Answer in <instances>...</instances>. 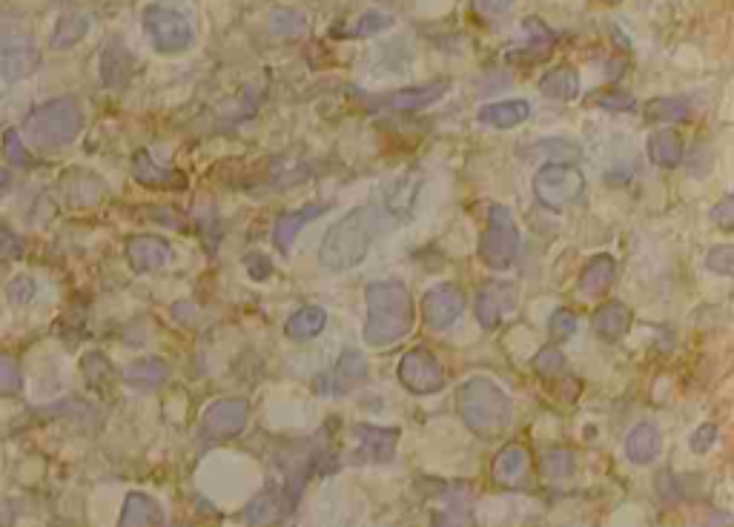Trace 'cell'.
<instances>
[{
    "label": "cell",
    "instance_id": "cell-1",
    "mask_svg": "<svg viewBox=\"0 0 734 527\" xmlns=\"http://www.w3.org/2000/svg\"><path fill=\"white\" fill-rule=\"evenodd\" d=\"M385 230V215L376 207H356L336 221L322 241L319 261L330 273H345L350 267L362 264V258L370 250L373 238Z\"/></svg>",
    "mask_w": 734,
    "mask_h": 527
},
{
    "label": "cell",
    "instance_id": "cell-2",
    "mask_svg": "<svg viewBox=\"0 0 734 527\" xmlns=\"http://www.w3.org/2000/svg\"><path fill=\"white\" fill-rule=\"evenodd\" d=\"M365 341L370 347H388L405 338L413 327V298L399 281H373L365 290Z\"/></svg>",
    "mask_w": 734,
    "mask_h": 527
},
{
    "label": "cell",
    "instance_id": "cell-3",
    "mask_svg": "<svg viewBox=\"0 0 734 527\" xmlns=\"http://www.w3.org/2000/svg\"><path fill=\"white\" fill-rule=\"evenodd\" d=\"M459 413H462V422L468 424L476 436L491 439V436H499L502 430H508L511 416H514V404L508 399V393L494 381L474 376L459 390Z\"/></svg>",
    "mask_w": 734,
    "mask_h": 527
},
{
    "label": "cell",
    "instance_id": "cell-4",
    "mask_svg": "<svg viewBox=\"0 0 734 527\" xmlns=\"http://www.w3.org/2000/svg\"><path fill=\"white\" fill-rule=\"evenodd\" d=\"M84 127L81 106L72 98H55L32 109L23 121V135L32 147L58 149L72 144Z\"/></svg>",
    "mask_w": 734,
    "mask_h": 527
},
{
    "label": "cell",
    "instance_id": "cell-5",
    "mask_svg": "<svg viewBox=\"0 0 734 527\" xmlns=\"http://www.w3.org/2000/svg\"><path fill=\"white\" fill-rule=\"evenodd\" d=\"M38 66V46L21 18L0 15V75L6 81H21Z\"/></svg>",
    "mask_w": 734,
    "mask_h": 527
},
{
    "label": "cell",
    "instance_id": "cell-6",
    "mask_svg": "<svg viewBox=\"0 0 734 527\" xmlns=\"http://www.w3.org/2000/svg\"><path fill=\"white\" fill-rule=\"evenodd\" d=\"M519 253V230L517 221L508 207L491 204L488 210V227L479 241V258L491 270H508Z\"/></svg>",
    "mask_w": 734,
    "mask_h": 527
},
{
    "label": "cell",
    "instance_id": "cell-7",
    "mask_svg": "<svg viewBox=\"0 0 734 527\" xmlns=\"http://www.w3.org/2000/svg\"><path fill=\"white\" fill-rule=\"evenodd\" d=\"M144 32L150 38L152 49L161 55H178L184 49H190L195 41L193 23L187 21L181 12H175L170 6L152 3L144 12Z\"/></svg>",
    "mask_w": 734,
    "mask_h": 527
},
{
    "label": "cell",
    "instance_id": "cell-8",
    "mask_svg": "<svg viewBox=\"0 0 734 527\" xmlns=\"http://www.w3.org/2000/svg\"><path fill=\"white\" fill-rule=\"evenodd\" d=\"M585 190V178L580 169L565 161H551L537 172L534 178V192L548 210H565L574 204Z\"/></svg>",
    "mask_w": 734,
    "mask_h": 527
},
{
    "label": "cell",
    "instance_id": "cell-9",
    "mask_svg": "<svg viewBox=\"0 0 734 527\" xmlns=\"http://www.w3.org/2000/svg\"><path fill=\"white\" fill-rule=\"evenodd\" d=\"M399 379L416 396H431L445 387V370L431 350L413 347L399 361Z\"/></svg>",
    "mask_w": 734,
    "mask_h": 527
},
{
    "label": "cell",
    "instance_id": "cell-10",
    "mask_svg": "<svg viewBox=\"0 0 734 527\" xmlns=\"http://www.w3.org/2000/svg\"><path fill=\"white\" fill-rule=\"evenodd\" d=\"M517 310V290L508 281H488L476 293V318L485 330L499 327V321L514 316Z\"/></svg>",
    "mask_w": 734,
    "mask_h": 527
},
{
    "label": "cell",
    "instance_id": "cell-11",
    "mask_svg": "<svg viewBox=\"0 0 734 527\" xmlns=\"http://www.w3.org/2000/svg\"><path fill=\"white\" fill-rule=\"evenodd\" d=\"M247 413H250V407L244 399H221L204 410L201 430L210 439H230V436H238L244 430Z\"/></svg>",
    "mask_w": 734,
    "mask_h": 527
},
{
    "label": "cell",
    "instance_id": "cell-12",
    "mask_svg": "<svg viewBox=\"0 0 734 527\" xmlns=\"http://www.w3.org/2000/svg\"><path fill=\"white\" fill-rule=\"evenodd\" d=\"M462 310H465V298L454 284H439L422 298V313H425L428 327H433V330L451 327L456 318L462 316Z\"/></svg>",
    "mask_w": 734,
    "mask_h": 527
},
{
    "label": "cell",
    "instance_id": "cell-13",
    "mask_svg": "<svg viewBox=\"0 0 734 527\" xmlns=\"http://www.w3.org/2000/svg\"><path fill=\"white\" fill-rule=\"evenodd\" d=\"M127 258L135 273H152L173 258V247L158 235H135L127 241Z\"/></svg>",
    "mask_w": 734,
    "mask_h": 527
},
{
    "label": "cell",
    "instance_id": "cell-14",
    "mask_svg": "<svg viewBox=\"0 0 734 527\" xmlns=\"http://www.w3.org/2000/svg\"><path fill=\"white\" fill-rule=\"evenodd\" d=\"M448 89H451V81H436V84L428 86H408V89H399V92H390V95L376 98V106L413 112V109H425V106L436 104Z\"/></svg>",
    "mask_w": 734,
    "mask_h": 527
},
{
    "label": "cell",
    "instance_id": "cell-15",
    "mask_svg": "<svg viewBox=\"0 0 734 527\" xmlns=\"http://www.w3.org/2000/svg\"><path fill=\"white\" fill-rule=\"evenodd\" d=\"M132 178L150 190H184L187 187V178L181 172L158 167L150 158V152H138L132 158Z\"/></svg>",
    "mask_w": 734,
    "mask_h": 527
},
{
    "label": "cell",
    "instance_id": "cell-16",
    "mask_svg": "<svg viewBox=\"0 0 734 527\" xmlns=\"http://www.w3.org/2000/svg\"><path fill=\"white\" fill-rule=\"evenodd\" d=\"M353 436L359 439L362 456H365L367 462H390L393 453H396V442H399V433L396 430L373 427V424H356L353 427Z\"/></svg>",
    "mask_w": 734,
    "mask_h": 527
},
{
    "label": "cell",
    "instance_id": "cell-17",
    "mask_svg": "<svg viewBox=\"0 0 734 527\" xmlns=\"http://www.w3.org/2000/svg\"><path fill=\"white\" fill-rule=\"evenodd\" d=\"M365 376H367L365 356H359L356 350H347V353H342L339 364L333 367V373L324 376V384H319V390H324V393H336V396H339V393L353 390L356 384H362Z\"/></svg>",
    "mask_w": 734,
    "mask_h": 527
},
{
    "label": "cell",
    "instance_id": "cell-18",
    "mask_svg": "<svg viewBox=\"0 0 734 527\" xmlns=\"http://www.w3.org/2000/svg\"><path fill=\"white\" fill-rule=\"evenodd\" d=\"M164 525V510L147 493H130L118 527H161Z\"/></svg>",
    "mask_w": 734,
    "mask_h": 527
},
{
    "label": "cell",
    "instance_id": "cell-19",
    "mask_svg": "<svg viewBox=\"0 0 734 527\" xmlns=\"http://www.w3.org/2000/svg\"><path fill=\"white\" fill-rule=\"evenodd\" d=\"M617 278V261L611 255H594L580 273V293L588 298L603 296Z\"/></svg>",
    "mask_w": 734,
    "mask_h": 527
},
{
    "label": "cell",
    "instance_id": "cell-20",
    "mask_svg": "<svg viewBox=\"0 0 734 527\" xmlns=\"http://www.w3.org/2000/svg\"><path fill=\"white\" fill-rule=\"evenodd\" d=\"M531 115V104L528 101H497L479 109V124L494 129H511L519 127L522 121H528Z\"/></svg>",
    "mask_w": 734,
    "mask_h": 527
},
{
    "label": "cell",
    "instance_id": "cell-21",
    "mask_svg": "<svg viewBox=\"0 0 734 527\" xmlns=\"http://www.w3.org/2000/svg\"><path fill=\"white\" fill-rule=\"evenodd\" d=\"M64 192L66 201L72 207H95L104 195V184L92 175V172H84V169H72L66 175L64 181Z\"/></svg>",
    "mask_w": 734,
    "mask_h": 527
},
{
    "label": "cell",
    "instance_id": "cell-22",
    "mask_svg": "<svg viewBox=\"0 0 734 527\" xmlns=\"http://www.w3.org/2000/svg\"><path fill=\"white\" fill-rule=\"evenodd\" d=\"M631 327V310L623 301H608L594 316V333L603 341H620Z\"/></svg>",
    "mask_w": 734,
    "mask_h": 527
},
{
    "label": "cell",
    "instance_id": "cell-23",
    "mask_svg": "<svg viewBox=\"0 0 734 527\" xmlns=\"http://www.w3.org/2000/svg\"><path fill=\"white\" fill-rule=\"evenodd\" d=\"M327 207H319V204H307L302 210H293V212H284L279 221H276V230H273V241H276V247H279L281 253H287L290 250V244L296 241V235L316 218V215H322Z\"/></svg>",
    "mask_w": 734,
    "mask_h": 527
},
{
    "label": "cell",
    "instance_id": "cell-24",
    "mask_svg": "<svg viewBox=\"0 0 734 527\" xmlns=\"http://www.w3.org/2000/svg\"><path fill=\"white\" fill-rule=\"evenodd\" d=\"M648 158L663 169L680 167V161H683V138L674 129H657L648 138Z\"/></svg>",
    "mask_w": 734,
    "mask_h": 527
},
{
    "label": "cell",
    "instance_id": "cell-25",
    "mask_svg": "<svg viewBox=\"0 0 734 527\" xmlns=\"http://www.w3.org/2000/svg\"><path fill=\"white\" fill-rule=\"evenodd\" d=\"M626 456L634 464H651L660 456V430L654 424H637L626 439Z\"/></svg>",
    "mask_w": 734,
    "mask_h": 527
},
{
    "label": "cell",
    "instance_id": "cell-26",
    "mask_svg": "<svg viewBox=\"0 0 734 527\" xmlns=\"http://www.w3.org/2000/svg\"><path fill=\"white\" fill-rule=\"evenodd\" d=\"M167 379H170V367L161 359L132 361L130 367L124 370V381L135 390H158Z\"/></svg>",
    "mask_w": 734,
    "mask_h": 527
},
{
    "label": "cell",
    "instance_id": "cell-27",
    "mask_svg": "<svg viewBox=\"0 0 734 527\" xmlns=\"http://www.w3.org/2000/svg\"><path fill=\"white\" fill-rule=\"evenodd\" d=\"M540 92L545 98L554 101H574L580 95V75L571 66H557L551 72H545L540 81Z\"/></svg>",
    "mask_w": 734,
    "mask_h": 527
},
{
    "label": "cell",
    "instance_id": "cell-28",
    "mask_svg": "<svg viewBox=\"0 0 734 527\" xmlns=\"http://www.w3.org/2000/svg\"><path fill=\"white\" fill-rule=\"evenodd\" d=\"M324 324H327V313L322 307H302V310H296L293 316L287 318L284 330L293 341H310V338L322 333Z\"/></svg>",
    "mask_w": 734,
    "mask_h": 527
},
{
    "label": "cell",
    "instance_id": "cell-29",
    "mask_svg": "<svg viewBox=\"0 0 734 527\" xmlns=\"http://www.w3.org/2000/svg\"><path fill=\"white\" fill-rule=\"evenodd\" d=\"M525 473H528V453L522 447H505V450H499L497 459H494V476H497V482L508 487H517Z\"/></svg>",
    "mask_w": 734,
    "mask_h": 527
},
{
    "label": "cell",
    "instance_id": "cell-30",
    "mask_svg": "<svg viewBox=\"0 0 734 527\" xmlns=\"http://www.w3.org/2000/svg\"><path fill=\"white\" fill-rule=\"evenodd\" d=\"M643 115L651 124H677L689 118V101L686 98H654L643 106Z\"/></svg>",
    "mask_w": 734,
    "mask_h": 527
},
{
    "label": "cell",
    "instance_id": "cell-31",
    "mask_svg": "<svg viewBox=\"0 0 734 527\" xmlns=\"http://www.w3.org/2000/svg\"><path fill=\"white\" fill-rule=\"evenodd\" d=\"M89 32V18L81 12H66L64 18L55 26V35H52V46L55 49H69L81 41Z\"/></svg>",
    "mask_w": 734,
    "mask_h": 527
},
{
    "label": "cell",
    "instance_id": "cell-32",
    "mask_svg": "<svg viewBox=\"0 0 734 527\" xmlns=\"http://www.w3.org/2000/svg\"><path fill=\"white\" fill-rule=\"evenodd\" d=\"M471 496L465 493V496H459L454 493L451 496V505L445 507V510H439L436 516H433L431 527H471Z\"/></svg>",
    "mask_w": 734,
    "mask_h": 527
},
{
    "label": "cell",
    "instance_id": "cell-33",
    "mask_svg": "<svg viewBox=\"0 0 734 527\" xmlns=\"http://www.w3.org/2000/svg\"><path fill=\"white\" fill-rule=\"evenodd\" d=\"M127 66H130V52L121 49L118 43H112L107 52H104V66H101L104 81H107L109 86L124 84V81H127Z\"/></svg>",
    "mask_w": 734,
    "mask_h": 527
},
{
    "label": "cell",
    "instance_id": "cell-34",
    "mask_svg": "<svg viewBox=\"0 0 734 527\" xmlns=\"http://www.w3.org/2000/svg\"><path fill=\"white\" fill-rule=\"evenodd\" d=\"M574 467H577V459H574V453L571 450H548L545 456H542V473H545V479H554V482H560L565 476H571L574 473Z\"/></svg>",
    "mask_w": 734,
    "mask_h": 527
},
{
    "label": "cell",
    "instance_id": "cell-35",
    "mask_svg": "<svg viewBox=\"0 0 734 527\" xmlns=\"http://www.w3.org/2000/svg\"><path fill=\"white\" fill-rule=\"evenodd\" d=\"M270 29L273 35H281V38H293L304 29V18L296 12V9H273L270 15Z\"/></svg>",
    "mask_w": 734,
    "mask_h": 527
},
{
    "label": "cell",
    "instance_id": "cell-36",
    "mask_svg": "<svg viewBox=\"0 0 734 527\" xmlns=\"http://www.w3.org/2000/svg\"><path fill=\"white\" fill-rule=\"evenodd\" d=\"M23 387L21 367L18 361L6 353H0V396H18Z\"/></svg>",
    "mask_w": 734,
    "mask_h": 527
},
{
    "label": "cell",
    "instance_id": "cell-37",
    "mask_svg": "<svg viewBox=\"0 0 734 527\" xmlns=\"http://www.w3.org/2000/svg\"><path fill=\"white\" fill-rule=\"evenodd\" d=\"M247 522L253 527H261L267 525L273 516H276V496L273 493H259L250 505H247Z\"/></svg>",
    "mask_w": 734,
    "mask_h": 527
},
{
    "label": "cell",
    "instance_id": "cell-38",
    "mask_svg": "<svg viewBox=\"0 0 734 527\" xmlns=\"http://www.w3.org/2000/svg\"><path fill=\"white\" fill-rule=\"evenodd\" d=\"M591 104L611 109V112H631L637 101L628 92H620V89H600V92L591 95Z\"/></svg>",
    "mask_w": 734,
    "mask_h": 527
},
{
    "label": "cell",
    "instance_id": "cell-39",
    "mask_svg": "<svg viewBox=\"0 0 734 527\" xmlns=\"http://www.w3.org/2000/svg\"><path fill=\"white\" fill-rule=\"evenodd\" d=\"M534 370L540 373L542 379H557L562 370H565V359H562L560 350L545 347V350H540V353L534 356Z\"/></svg>",
    "mask_w": 734,
    "mask_h": 527
},
{
    "label": "cell",
    "instance_id": "cell-40",
    "mask_svg": "<svg viewBox=\"0 0 734 527\" xmlns=\"http://www.w3.org/2000/svg\"><path fill=\"white\" fill-rule=\"evenodd\" d=\"M393 26V18L385 15V12H367L362 15L356 26H353V38H367V35H379V32H385Z\"/></svg>",
    "mask_w": 734,
    "mask_h": 527
},
{
    "label": "cell",
    "instance_id": "cell-41",
    "mask_svg": "<svg viewBox=\"0 0 734 527\" xmlns=\"http://www.w3.org/2000/svg\"><path fill=\"white\" fill-rule=\"evenodd\" d=\"M35 296H38V281H35L32 275H18V278H12V284H9V301H15V304H29Z\"/></svg>",
    "mask_w": 734,
    "mask_h": 527
},
{
    "label": "cell",
    "instance_id": "cell-42",
    "mask_svg": "<svg viewBox=\"0 0 734 527\" xmlns=\"http://www.w3.org/2000/svg\"><path fill=\"white\" fill-rule=\"evenodd\" d=\"M548 330H551V336L557 338V341H565V338H571L577 333V316L571 310H557L551 316V321H548Z\"/></svg>",
    "mask_w": 734,
    "mask_h": 527
},
{
    "label": "cell",
    "instance_id": "cell-43",
    "mask_svg": "<svg viewBox=\"0 0 734 527\" xmlns=\"http://www.w3.org/2000/svg\"><path fill=\"white\" fill-rule=\"evenodd\" d=\"M3 152H6V158L15 164V167H29L32 164V158L26 155V149L21 144V132H15V129H9L6 135H3Z\"/></svg>",
    "mask_w": 734,
    "mask_h": 527
},
{
    "label": "cell",
    "instance_id": "cell-44",
    "mask_svg": "<svg viewBox=\"0 0 734 527\" xmlns=\"http://www.w3.org/2000/svg\"><path fill=\"white\" fill-rule=\"evenodd\" d=\"M511 6L514 0H474V12L482 21H497Z\"/></svg>",
    "mask_w": 734,
    "mask_h": 527
},
{
    "label": "cell",
    "instance_id": "cell-45",
    "mask_svg": "<svg viewBox=\"0 0 734 527\" xmlns=\"http://www.w3.org/2000/svg\"><path fill=\"white\" fill-rule=\"evenodd\" d=\"M709 270L720 275H732L734 273V250L732 247H714L709 258H706Z\"/></svg>",
    "mask_w": 734,
    "mask_h": 527
},
{
    "label": "cell",
    "instance_id": "cell-46",
    "mask_svg": "<svg viewBox=\"0 0 734 527\" xmlns=\"http://www.w3.org/2000/svg\"><path fill=\"white\" fill-rule=\"evenodd\" d=\"M714 442H717V424L712 422L700 424V427L691 433V450H694V453H706Z\"/></svg>",
    "mask_w": 734,
    "mask_h": 527
},
{
    "label": "cell",
    "instance_id": "cell-47",
    "mask_svg": "<svg viewBox=\"0 0 734 527\" xmlns=\"http://www.w3.org/2000/svg\"><path fill=\"white\" fill-rule=\"evenodd\" d=\"M712 218L723 227V230H729L734 224V198L732 195H726L717 207L712 210Z\"/></svg>",
    "mask_w": 734,
    "mask_h": 527
},
{
    "label": "cell",
    "instance_id": "cell-48",
    "mask_svg": "<svg viewBox=\"0 0 734 527\" xmlns=\"http://www.w3.org/2000/svg\"><path fill=\"white\" fill-rule=\"evenodd\" d=\"M247 273L253 275V278H270V273H273V264H270V258L267 255H247Z\"/></svg>",
    "mask_w": 734,
    "mask_h": 527
},
{
    "label": "cell",
    "instance_id": "cell-49",
    "mask_svg": "<svg viewBox=\"0 0 734 527\" xmlns=\"http://www.w3.org/2000/svg\"><path fill=\"white\" fill-rule=\"evenodd\" d=\"M9 241H18V238H15L12 232L0 230V253H3V255H15V258H18V255H21V247H9Z\"/></svg>",
    "mask_w": 734,
    "mask_h": 527
},
{
    "label": "cell",
    "instance_id": "cell-50",
    "mask_svg": "<svg viewBox=\"0 0 734 527\" xmlns=\"http://www.w3.org/2000/svg\"><path fill=\"white\" fill-rule=\"evenodd\" d=\"M697 527H726V516H720V519H709V522H703V525Z\"/></svg>",
    "mask_w": 734,
    "mask_h": 527
},
{
    "label": "cell",
    "instance_id": "cell-51",
    "mask_svg": "<svg viewBox=\"0 0 734 527\" xmlns=\"http://www.w3.org/2000/svg\"><path fill=\"white\" fill-rule=\"evenodd\" d=\"M6 184H9V172H6V169H0V190H3Z\"/></svg>",
    "mask_w": 734,
    "mask_h": 527
}]
</instances>
